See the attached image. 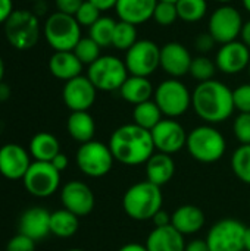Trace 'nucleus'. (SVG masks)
Instances as JSON below:
<instances>
[{"label":"nucleus","instance_id":"obj_11","mask_svg":"<svg viewBox=\"0 0 250 251\" xmlns=\"http://www.w3.org/2000/svg\"><path fill=\"white\" fill-rule=\"evenodd\" d=\"M246 228L240 221H218L208 232L206 243L211 251H243Z\"/></svg>","mask_w":250,"mask_h":251},{"label":"nucleus","instance_id":"obj_48","mask_svg":"<svg viewBox=\"0 0 250 251\" xmlns=\"http://www.w3.org/2000/svg\"><path fill=\"white\" fill-rule=\"evenodd\" d=\"M88 1H91L94 6H97V7L103 12V10L115 9V6H116V1H118V0H88Z\"/></svg>","mask_w":250,"mask_h":251},{"label":"nucleus","instance_id":"obj_10","mask_svg":"<svg viewBox=\"0 0 250 251\" xmlns=\"http://www.w3.org/2000/svg\"><path fill=\"white\" fill-rule=\"evenodd\" d=\"M24 188L37 199L53 196L60 185V172L50 162H32L22 178Z\"/></svg>","mask_w":250,"mask_h":251},{"label":"nucleus","instance_id":"obj_1","mask_svg":"<svg viewBox=\"0 0 250 251\" xmlns=\"http://www.w3.org/2000/svg\"><path fill=\"white\" fill-rule=\"evenodd\" d=\"M108 146L113 159L127 166L143 165L155 153L152 132L134 122L116 128L112 132Z\"/></svg>","mask_w":250,"mask_h":251},{"label":"nucleus","instance_id":"obj_44","mask_svg":"<svg viewBox=\"0 0 250 251\" xmlns=\"http://www.w3.org/2000/svg\"><path fill=\"white\" fill-rule=\"evenodd\" d=\"M15 12L12 0H0V24H4Z\"/></svg>","mask_w":250,"mask_h":251},{"label":"nucleus","instance_id":"obj_8","mask_svg":"<svg viewBox=\"0 0 250 251\" xmlns=\"http://www.w3.org/2000/svg\"><path fill=\"white\" fill-rule=\"evenodd\" d=\"M155 103L167 118H178L192 106V94L189 88L177 78L162 81L155 90Z\"/></svg>","mask_w":250,"mask_h":251},{"label":"nucleus","instance_id":"obj_30","mask_svg":"<svg viewBox=\"0 0 250 251\" xmlns=\"http://www.w3.org/2000/svg\"><path fill=\"white\" fill-rule=\"evenodd\" d=\"M162 116L164 115H162L161 109L158 107V104L155 103V100L140 103V104L134 106V110H133L134 124L147 131H152L162 121Z\"/></svg>","mask_w":250,"mask_h":251},{"label":"nucleus","instance_id":"obj_12","mask_svg":"<svg viewBox=\"0 0 250 251\" xmlns=\"http://www.w3.org/2000/svg\"><path fill=\"white\" fill-rule=\"evenodd\" d=\"M124 62L130 75L149 78L161 66V47L152 40H139L125 51Z\"/></svg>","mask_w":250,"mask_h":251},{"label":"nucleus","instance_id":"obj_40","mask_svg":"<svg viewBox=\"0 0 250 251\" xmlns=\"http://www.w3.org/2000/svg\"><path fill=\"white\" fill-rule=\"evenodd\" d=\"M233 100L240 113H250V84H242L233 90Z\"/></svg>","mask_w":250,"mask_h":251},{"label":"nucleus","instance_id":"obj_41","mask_svg":"<svg viewBox=\"0 0 250 251\" xmlns=\"http://www.w3.org/2000/svg\"><path fill=\"white\" fill-rule=\"evenodd\" d=\"M6 251H35V241L28 238L27 235L22 234H16L13 235L7 244H6Z\"/></svg>","mask_w":250,"mask_h":251},{"label":"nucleus","instance_id":"obj_29","mask_svg":"<svg viewBox=\"0 0 250 251\" xmlns=\"http://www.w3.org/2000/svg\"><path fill=\"white\" fill-rule=\"evenodd\" d=\"M80 228L78 216L66 209H59L50 215V234L57 238H69Z\"/></svg>","mask_w":250,"mask_h":251},{"label":"nucleus","instance_id":"obj_36","mask_svg":"<svg viewBox=\"0 0 250 251\" xmlns=\"http://www.w3.org/2000/svg\"><path fill=\"white\" fill-rule=\"evenodd\" d=\"M217 72V65L206 56H197L193 57L192 65H190V75L197 79L199 82L211 81L214 79V75Z\"/></svg>","mask_w":250,"mask_h":251},{"label":"nucleus","instance_id":"obj_50","mask_svg":"<svg viewBox=\"0 0 250 251\" xmlns=\"http://www.w3.org/2000/svg\"><path fill=\"white\" fill-rule=\"evenodd\" d=\"M118 251H147V249H146V246H141L137 243H130V244L122 246Z\"/></svg>","mask_w":250,"mask_h":251},{"label":"nucleus","instance_id":"obj_20","mask_svg":"<svg viewBox=\"0 0 250 251\" xmlns=\"http://www.w3.org/2000/svg\"><path fill=\"white\" fill-rule=\"evenodd\" d=\"M50 212L44 207H29L24 210L18 221V232L28 238L41 241L50 234Z\"/></svg>","mask_w":250,"mask_h":251},{"label":"nucleus","instance_id":"obj_17","mask_svg":"<svg viewBox=\"0 0 250 251\" xmlns=\"http://www.w3.org/2000/svg\"><path fill=\"white\" fill-rule=\"evenodd\" d=\"M31 163V154L22 146L9 143L0 147V175L6 179H22Z\"/></svg>","mask_w":250,"mask_h":251},{"label":"nucleus","instance_id":"obj_28","mask_svg":"<svg viewBox=\"0 0 250 251\" xmlns=\"http://www.w3.org/2000/svg\"><path fill=\"white\" fill-rule=\"evenodd\" d=\"M66 129L72 140L84 144L93 140L96 124L88 112H71L66 121Z\"/></svg>","mask_w":250,"mask_h":251},{"label":"nucleus","instance_id":"obj_23","mask_svg":"<svg viewBox=\"0 0 250 251\" xmlns=\"http://www.w3.org/2000/svg\"><path fill=\"white\" fill-rule=\"evenodd\" d=\"M146 249L147 251H184V235L172 225L155 228L146 240Z\"/></svg>","mask_w":250,"mask_h":251},{"label":"nucleus","instance_id":"obj_26","mask_svg":"<svg viewBox=\"0 0 250 251\" xmlns=\"http://www.w3.org/2000/svg\"><path fill=\"white\" fill-rule=\"evenodd\" d=\"M119 94L127 103L137 106L140 103L149 101L155 94V90L149 78L130 75L122 84V87L119 88Z\"/></svg>","mask_w":250,"mask_h":251},{"label":"nucleus","instance_id":"obj_21","mask_svg":"<svg viewBox=\"0 0 250 251\" xmlns=\"http://www.w3.org/2000/svg\"><path fill=\"white\" fill-rule=\"evenodd\" d=\"M158 0H118L115 6V12L119 21L141 25L149 19H153L155 7Z\"/></svg>","mask_w":250,"mask_h":251},{"label":"nucleus","instance_id":"obj_25","mask_svg":"<svg viewBox=\"0 0 250 251\" xmlns=\"http://www.w3.org/2000/svg\"><path fill=\"white\" fill-rule=\"evenodd\" d=\"M175 172V163L171 157V154L167 153H153L152 157L146 162V176L147 181L162 187L168 184Z\"/></svg>","mask_w":250,"mask_h":251},{"label":"nucleus","instance_id":"obj_33","mask_svg":"<svg viewBox=\"0 0 250 251\" xmlns=\"http://www.w3.org/2000/svg\"><path fill=\"white\" fill-rule=\"evenodd\" d=\"M137 41L139 40H137V28H136V25L124 22V21H118L116 26H115L113 38H112V46L116 50L127 51Z\"/></svg>","mask_w":250,"mask_h":251},{"label":"nucleus","instance_id":"obj_37","mask_svg":"<svg viewBox=\"0 0 250 251\" xmlns=\"http://www.w3.org/2000/svg\"><path fill=\"white\" fill-rule=\"evenodd\" d=\"M153 19L161 26H169L178 19L177 4L169 1H158L153 13Z\"/></svg>","mask_w":250,"mask_h":251},{"label":"nucleus","instance_id":"obj_54","mask_svg":"<svg viewBox=\"0 0 250 251\" xmlns=\"http://www.w3.org/2000/svg\"><path fill=\"white\" fill-rule=\"evenodd\" d=\"M243 1V6H245V9L248 10L250 13V0H242Z\"/></svg>","mask_w":250,"mask_h":251},{"label":"nucleus","instance_id":"obj_31","mask_svg":"<svg viewBox=\"0 0 250 251\" xmlns=\"http://www.w3.org/2000/svg\"><path fill=\"white\" fill-rule=\"evenodd\" d=\"M116 21L109 16H100L91 26H90V34L91 37L100 47H108L112 46V38L115 32Z\"/></svg>","mask_w":250,"mask_h":251},{"label":"nucleus","instance_id":"obj_27","mask_svg":"<svg viewBox=\"0 0 250 251\" xmlns=\"http://www.w3.org/2000/svg\"><path fill=\"white\" fill-rule=\"evenodd\" d=\"M28 151L35 162H52L60 153V144L53 134L37 132L29 140Z\"/></svg>","mask_w":250,"mask_h":251},{"label":"nucleus","instance_id":"obj_49","mask_svg":"<svg viewBox=\"0 0 250 251\" xmlns=\"http://www.w3.org/2000/svg\"><path fill=\"white\" fill-rule=\"evenodd\" d=\"M240 37H242V43H245V44L250 49V19L249 21H246V22H243Z\"/></svg>","mask_w":250,"mask_h":251},{"label":"nucleus","instance_id":"obj_38","mask_svg":"<svg viewBox=\"0 0 250 251\" xmlns=\"http://www.w3.org/2000/svg\"><path fill=\"white\" fill-rule=\"evenodd\" d=\"M102 10L97 7V6H94L91 1H88V0H84V3L80 6V9L77 10V13L74 15L75 16V19H77V22L81 25V26H91L102 15Z\"/></svg>","mask_w":250,"mask_h":251},{"label":"nucleus","instance_id":"obj_60","mask_svg":"<svg viewBox=\"0 0 250 251\" xmlns=\"http://www.w3.org/2000/svg\"><path fill=\"white\" fill-rule=\"evenodd\" d=\"M0 251H6V250H0Z\"/></svg>","mask_w":250,"mask_h":251},{"label":"nucleus","instance_id":"obj_46","mask_svg":"<svg viewBox=\"0 0 250 251\" xmlns=\"http://www.w3.org/2000/svg\"><path fill=\"white\" fill-rule=\"evenodd\" d=\"M53 166H55V169H57L59 172H63L66 168H68V165H69V160H68V157H66V154H63V153H59L52 162H50Z\"/></svg>","mask_w":250,"mask_h":251},{"label":"nucleus","instance_id":"obj_56","mask_svg":"<svg viewBox=\"0 0 250 251\" xmlns=\"http://www.w3.org/2000/svg\"><path fill=\"white\" fill-rule=\"evenodd\" d=\"M158 1H169V3H177L178 0H158Z\"/></svg>","mask_w":250,"mask_h":251},{"label":"nucleus","instance_id":"obj_13","mask_svg":"<svg viewBox=\"0 0 250 251\" xmlns=\"http://www.w3.org/2000/svg\"><path fill=\"white\" fill-rule=\"evenodd\" d=\"M242 26L243 18L240 12L230 4H222L211 15L208 22V32L215 40V43L222 46L236 41L242 32Z\"/></svg>","mask_w":250,"mask_h":251},{"label":"nucleus","instance_id":"obj_47","mask_svg":"<svg viewBox=\"0 0 250 251\" xmlns=\"http://www.w3.org/2000/svg\"><path fill=\"white\" fill-rule=\"evenodd\" d=\"M184 251H211L208 247L206 240H193L189 244H186Z\"/></svg>","mask_w":250,"mask_h":251},{"label":"nucleus","instance_id":"obj_58","mask_svg":"<svg viewBox=\"0 0 250 251\" xmlns=\"http://www.w3.org/2000/svg\"><path fill=\"white\" fill-rule=\"evenodd\" d=\"M31 1H43V0H31Z\"/></svg>","mask_w":250,"mask_h":251},{"label":"nucleus","instance_id":"obj_24","mask_svg":"<svg viewBox=\"0 0 250 251\" xmlns=\"http://www.w3.org/2000/svg\"><path fill=\"white\" fill-rule=\"evenodd\" d=\"M83 63L75 56L74 51H55L49 59V71L50 74L60 79V81H69L72 78H77L81 75Z\"/></svg>","mask_w":250,"mask_h":251},{"label":"nucleus","instance_id":"obj_4","mask_svg":"<svg viewBox=\"0 0 250 251\" xmlns=\"http://www.w3.org/2000/svg\"><path fill=\"white\" fill-rule=\"evenodd\" d=\"M186 147L194 160L200 163H215L224 156L227 143L217 128L200 125L187 135Z\"/></svg>","mask_w":250,"mask_h":251},{"label":"nucleus","instance_id":"obj_3","mask_svg":"<svg viewBox=\"0 0 250 251\" xmlns=\"http://www.w3.org/2000/svg\"><path fill=\"white\" fill-rule=\"evenodd\" d=\"M161 187L141 181L131 185L122 199V207L128 218L134 221H152V218L162 209Z\"/></svg>","mask_w":250,"mask_h":251},{"label":"nucleus","instance_id":"obj_14","mask_svg":"<svg viewBox=\"0 0 250 251\" xmlns=\"http://www.w3.org/2000/svg\"><path fill=\"white\" fill-rule=\"evenodd\" d=\"M97 88L88 79V76H77L65 82L62 90V99L65 106L71 112H87L96 101Z\"/></svg>","mask_w":250,"mask_h":251},{"label":"nucleus","instance_id":"obj_2","mask_svg":"<svg viewBox=\"0 0 250 251\" xmlns=\"http://www.w3.org/2000/svg\"><path fill=\"white\" fill-rule=\"evenodd\" d=\"M192 106L196 115L208 124L224 122L236 110L233 90L215 79L197 84L192 93Z\"/></svg>","mask_w":250,"mask_h":251},{"label":"nucleus","instance_id":"obj_32","mask_svg":"<svg viewBox=\"0 0 250 251\" xmlns=\"http://www.w3.org/2000/svg\"><path fill=\"white\" fill-rule=\"evenodd\" d=\"M175 4H177L178 18L190 24L203 19L208 12L206 0H178Z\"/></svg>","mask_w":250,"mask_h":251},{"label":"nucleus","instance_id":"obj_5","mask_svg":"<svg viewBox=\"0 0 250 251\" xmlns=\"http://www.w3.org/2000/svg\"><path fill=\"white\" fill-rule=\"evenodd\" d=\"M43 34L55 51H72L81 40V25L75 16L56 10L46 19Z\"/></svg>","mask_w":250,"mask_h":251},{"label":"nucleus","instance_id":"obj_34","mask_svg":"<svg viewBox=\"0 0 250 251\" xmlns=\"http://www.w3.org/2000/svg\"><path fill=\"white\" fill-rule=\"evenodd\" d=\"M231 169L234 175L250 185V144H242L231 156Z\"/></svg>","mask_w":250,"mask_h":251},{"label":"nucleus","instance_id":"obj_15","mask_svg":"<svg viewBox=\"0 0 250 251\" xmlns=\"http://www.w3.org/2000/svg\"><path fill=\"white\" fill-rule=\"evenodd\" d=\"M152 138L155 149L161 153L174 154L186 147L187 144V132L180 122L175 119L167 118L162 119L152 131Z\"/></svg>","mask_w":250,"mask_h":251},{"label":"nucleus","instance_id":"obj_39","mask_svg":"<svg viewBox=\"0 0 250 251\" xmlns=\"http://www.w3.org/2000/svg\"><path fill=\"white\" fill-rule=\"evenodd\" d=\"M233 132L240 144H250V113H239L233 124Z\"/></svg>","mask_w":250,"mask_h":251},{"label":"nucleus","instance_id":"obj_51","mask_svg":"<svg viewBox=\"0 0 250 251\" xmlns=\"http://www.w3.org/2000/svg\"><path fill=\"white\" fill-rule=\"evenodd\" d=\"M10 97V87L4 82L0 84V101H6Z\"/></svg>","mask_w":250,"mask_h":251},{"label":"nucleus","instance_id":"obj_45","mask_svg":"<svg viewBox=\"0 0 250 251\" xmlns=\"http://www.w3.org/2000/svg\"><path fill=\"white\" fill-rule=\"evenodd\" d=\"M152 222L155 225V228H164V226H168L171 225V215L164 212L162 209L152 218Z\"/></svg>","mask_w":250,"mask_h":251},{"label":"nucleus","instance_id":"obj_7","mask_svg":"<svg viewBox=\"0 0 250 251\" xmlns=\"http://www.w3.org/2000/svg\"><path fill=\"white\" fill-rule=\"evenodd\" d=\"M88 79L100 91H119L125 79L130 76L125 62L116 56H100L88 66Z\"/></svg>","mask_w":250,"mask_h":251},{"label":"nucleus","instance_id":"obj_6","mask_svg":"<svg viewBox=\"0 0 250 251\" xmlns=\"http://www.w3.org/2000/svg\"><path fill=\"white\" fill-rule=\"evenodd\" d=\"M3 26L7 43L16 50L32 49L40 38V21L29 10H15Z\"/></svg>","mask_w":250,"mask_h":251},{"label":"nucleus","instance_id":"obj_52","mask_svg":"<svg viewBox=\"0 0 250 251\" xmlns=\"http://www.w3.org/2000/svg\"><path fill=\"white\" fill-rule=\"evenodd\" d=\"M245 250L250 251V228H246L245 234Z\"/></svg>","mask_w":250,"mask_h":251},{"label":"nucleus","instance_id":"obj_18","mask_svg":"<svg viewBox=\"0 0 250 251\" xmlns=\"http://www.w3.org/2000/svg\"><path fill=\"white\" fill-rule=\"evenodd\" d=\"M250 63V49L242 41L236 40L222 44L217 51L215 65L222 74L234 75L248 69Z\"/></svg>","mask_w":250,"mask_h":251},{"label":"nucleus","instance_id":"obj_9","mask_svg":"<svg viewBox=\"0 0 250 251\" xmlns=\"http://www.w3.org/2000/svg\"><path fill=\"white\" fill-rule=\"evenodd\" d=\"M75 160L78 169L90 178H102L108 175L115 162L109 146L94 140L80 146Z\"/></svg>","mask_w":250,"mask_h":251},{"label":"nucleus","instance_id":"obj_22","mask_svg":"<svg viewBox=\"0 0 250 251\" xmlns=\"http://www.w3.org/2000/svg\"><path fill=\"white\" fill-rule=\"evenodd\" d=\"M171 225L183 235L196 234L205 225V213L194 204H184L171 215Z\"/></svg>","mask_w":250,"mask_h":251},{"label":"nucleus","instance_id":"obj_57","mask_svg":"<svg viewBox=\"0 0 250 251\" xmlns=\"http://www.w3.org/2000/svg\"><path fill=\"white\" fill-rule=\"evenodd\" d=\"M66 251H84V250H80V249H71V250H66Z\"/></svg>","mask_w":250,"mask_h":251},{"label":"nucleus","instance_id":"obj_35","mask_svg":"<svg viewBox=\"0 0 250 251\" xmlns=\"http://www.w3.org/2000/svg\"><path fill=\"white\" fill-rule=\"evenodd\" d=\"M100 49L102 47L91 37H81V40L77 43L72 51L75 53V56L80 59L83 65L90 66L100 57Z\"/></svg>","mask_w":250,"mask_h":251},{"label":"nucleus","instance_id":"obj_19","mask_svg":"<svg viewBox=\"0 0 250 251\" xmlns=\"http://www.w3.org/2000/svg\"><path fill=\"white\" fill-rule=\"evenodd\" d=\"M193 57L186 46L177 41L167 43L161 47V68L171 78H181L190 72Z\"/></svg>","mask_w":250,"mask_h":251},{"label":"nucleus","instance_id":"obj_59","mask_svg":"<svg viewBox=\"0 0 250 251\" xmlns=\"http://www.w3.org/2000/svg\"><path fill=\"white\" fill-rule=\"evenodd\" d=\"M248 69H249V76H250V63H249V68H248Z\"/></svg>","mask_w":250,"mask_h":251},{"label":"nucleus","instance_id":"obj_55","mask_svg":"<svg viewBox=\"0 0 250 251\" xmlns=\"http://www.w3.org/2000/svg\"><path fill=\"white\" fill-rule=\"evenodd\" d=\"M215 1H218V3H222V4H228V3H231L233 0H215Z\"/></svg>","mask_w":250,"mask_h":251},{"label":"nucleus","instance_id":"obj_42","mask_svg":"<svg viewBox=\"0 0 250 251\" xmlns=\"http://www.w3.org/2000/svg\"><path fill=\"white\" fill-rule=\"evenodd\" d=\"M84 3V0H55L57 12L66 13V15H75L80 6Z\"/></svg>","mask_w":250,"mask_h":251},{"label":"nucleus","instance_id":"obj_16","mask_svg":"<svg viewBox=\"0 0 250 251\" xmlns=\"http://www.w3.org/2000/svg\"><path fill=\"white\" fill-rule=\"evenodd\" d=\"M60 201L63 209L72 212L78 218L87 216L94 209V194L91 188L81 181H69L62 187Z\"/></svg>","mask_w":250,"mask_h":251},{"label":"nucleus","instance_id":"obj_43","mask_svg":"<svg viewBox=\"0 0 250 251\" xmlns=\"http://www.w3.org/2000/svg\"><path fill=\"white\" fill-rule=\"evenodd\" d=\"M214 44H215V40L211 37L209 32H203V34H200V35L196 38V49H197L199 51H202V53L211 51L212 47H214Z\"/></svg>","mask_w":250,"mask_h":251},{"label":"nucleus","instance_id":"obj_53","mask_svg":"<svg viewBox=\"0 0 250 251\" xmlns=\"http://www.w3.org/2000/svg\"><path fill=\"white\" fill-rule=\"evenodd\" d=\"M3 78H4V62L0 57V84L3 82Z\"/></svg>","mask_w":250,"mask_h":251}]
</instances>
